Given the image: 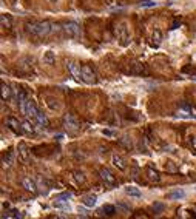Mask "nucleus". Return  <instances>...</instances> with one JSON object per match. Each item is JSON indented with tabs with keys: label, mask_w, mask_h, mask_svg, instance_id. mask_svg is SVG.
I'll use <instances>...</instances> for the list:
<instances>
[{
	"label": "nucleus",
	"mask_w": 196,
	"mask_h": 219,
	"mask_svg": "<svg viewBox=\"0 0 196 219\" xmlns=\"http://www.w3.org/2000/svg\"><path fill=\"white\" fill-rule=\"evenodd\" d=\"M25 30L28 34H31V36L42 37V36L50 34L54 30V26L50 22H31V23H26Z\"/></svg>",
	"instance_id": "1"
},
{
	"label": "nucleus",
	"mask_w": 196,
	"mask_h": 219,
	"mask_svg": "<svg viewBox=\"0 0 196 219\" xmlns=\"http://www.w3.org/2000/svg\"><path fill=\"white\" fill-rule=\"evenodd\" d=\"M117 39H119V42L122 46L130 45V42H131V34H130V30H128L125 22L117 26Z\"/></svg>",
	"instance_id": "2"
},
{
	"label": "nucleus",
	"mask_w": 196,
	"mask_h": 219,
	"mask_svg": "<svg viewBox=\"0 0 196 219\" xmlns=\"http://www.w3.org/2000/svg\"><path fill=\"white\" fill-rule=\"evenodd\" d=\"M82 80L88 85L96 84V74H94L93 68L90 65H84L82 66Z\"/></svg>",
	"instance_id": "3"
},
{
	"label": "nucleus",
	"mask_w": 196,
	"mask_h": 219,
	"mask_svg": "<svg viewBox=\"0 0 196 219\" xmlns=\"http://www.w3.org/2000/svg\"><path fill=\"white\" fill-rule=\"evenodd\" d=\"M37 111H39V108H37V105H36V102L32 100V99H28L23 114L26 116V117H30V120L34 122V120H36V114H37Z\"/></svg>",
	"instance_id": "4"
},
{
	"label": "nucleus",
	"mask_w": 196,
	"mask_h": 219,
	"mask_svg": "<svg viewBox=\"0 0 196 219\" xmlns=\"http://www.w3.org/2000/svg\"><path fill=\"white\" fill-rule=\"evenodd\" d=\"M62 30L65 32V36H68V37H77L79 36V25L76 22H66L62 25Z\"/></svg>",
	"instance_id": "5"
},
{
	"label": "nucleus",
	"mask_w": 196,
	"mask_h": 219,
	"mask_svg": "<svg viewBox=\"0 0 196 219\" xmlns=\"http://www.w3.org/2000/svg\"><path fill=\"white\" fill-rule=\"evenodd\" d=\"M100 177H102V181L107 184L108 187H116L117 185V181H116V177H114V174H111L110 170H107V168H100V171H99Z\"/></svg>",
	"instance_id": "6"
},
{
	"label": "nucleus",
	"mask_w": 196,
	"mask_h": 219,
	"mask_svg": "<svg viewBox=\"0 0 196 219\" xmlns=\"http://www.w3.org/2000/svg\"><path fill=\"white\" fill-rule=\"evenodd\" d=\"M6 125H8V128H11L12 131H14L16 134H23L25 131H23V127H22V124L19 122V119H16V117H12V116H9V117H6V122H5Z\"/></svg>",
	"instance_id": "7"
},
{
	"label": "nucleus",
	"mask_w": 196,
	"mask_h": 219,
	"mask_svg": "<svg viewBox=\"0 0 196 219\" xmlns=\"http://www.w3.org/2000/svg\"><path fill=\"white\" fill-rule=\"evenodd\" d=\"M63 122H65V127L70 130V131H77L79 130V120L76 116L73 114H66L63 117Z\"/></svg>",
	"instance_id": "8"
},
{
	"label": "nucleus",
	"mask_w": 196,
	"mask_h": 219,
	"mask_svg": "<svg viewBox=\"0 0 196 219\" xmlns=\"http://www.w3.org/2000/svg\"><path fill=\"white\" fill-rule=\"evenodd\" d=\"M66 68L76 80H82V68H79L76 62H66Z\"/></svg>",
	"instance_id": "9"
},
{
	"label": "nucleus",
	"mask_w": 196,
	"mask_h": 219,
	"mask_svg": "<svg viewBox=\"0 0 196 219\" xmlns=\"http://www.w3.org/2000/svg\"><path fill=\"white\" fill-rule=\"evenodd\" d=\"M17 150H19V156H20V161L23 164H28L30 161V151H28V147H26L25 142H20L17 145Z\"/></svg>",
	"instance_id": "10"
},
{
	"label": "nucleus",
	"mask_w": 196,
	"mask_h": 219,
	"mask_svg": "<svg viewBox=\"0 0 196 219\" xmlns=\"http://www.w3.org/2000/svg\"><path fill=\"white\" fill-rule=\"evenodd\" d=\"M22 187H23L26 191L37 193V185H36V182L32 181L31 177H23V179H22Z\"/></svg>",
	"instance_id": "11"
},
{
	"label": "nucleus",
	"mask_w": 196,
	"mask_h": 219,
	"mask_svg": "<svg viewBox=\"0 0 196 219\" xmlns=\"http://www.w3.org/2000/svg\"><path fill=\"white\" fill-rule=\"evenodd\" d=\"M97 213H99L100 216H113L114 213H116V207H114V205H111V204H105L104 207H100V208L97 210Z\"/></svg>",
	"instance_id": "12"
},
{
	"label": "nucleus",
	"mask_w": 196,
	"mask_h": 219,
	"mask_svg": "<svg viewBox=\"0 0 196 219\" xmlns=\"http://www.w3.org/2000/svg\"><path fill=\"white\" fill-rule=\"evenodd\" d=\"M111 162H113V165H114V167L120 170V171H124V170L127 168V164H125V161H124L120 156H117V154H113V157H111Z\"/></svg>",
	"instance_id": "13"
},
{
	"label": "nucleus",
	"mask_w": 196,
	"mask_h": 219,
	"mask_svg": "<svg viewBox=\"0 0 196 219\" xmlns=\"http://www.w3.org/2000/svg\"><path fill=\"white\" fill-rule=\"evenodd\" d=\"M42 60H43V63H46V65H53L54 62H56V54H54L51 50H48V51L43 53Z\"/></svg>",
	"instance_id": "14"
},
{
	"label": "nucleus",
	"mask_w": 196,
	"mask_h": 219,
	"mask_svg": "<svg viewBox=\"0 0 196 219\" xmlns=\"http://www.w3.org/2000/svg\"><path fill=\"white\" fill-rule=\"evenodd\" d=\"M185 193L182 190H173L170 193H167V199H184Z\"/></svg>",
	"instance_id": "15"
},
{
	"label": "nucleus",
	"mask_w": 196,
	"mask_h": 219,
	"mask_svg": "<svg viewBox=\"0 0 196 219\" xmlns=\"http://www.w3.org/2000/svg\"><path fill=\"white\" fill-rule=\"evenodd\" d=\"M96 202H97L96 195H88V196L84 197V205H85V207H94Z\"/></svg>",
	"instance_id": "16"
},
{
	"label": "nucleus",
	"mask_w": 196,
	"mask_h": 219,
	"mask_svg": "<svg viewBox=\"0 0 196 219\" xmlns=\"http://www.w3.org/2000/svg\"><path fill=\"white\" fill-rule=\"evenodd\" d=\"M36 122H39L42 127H46L48 125V119H46V116H45V113L43 111H37V114H36Z\"/></svg>",
	"instance_id": "17"
},
{
	"label": "nucleus",
	"mask_w": 196,
	"mask_h": 219,
	"mask_svg": "<svg viewBox=\"0 0 196 219\" xmlns=\"http://www.w3.org/2000/svg\"><path fill=\"white\" fill-rule=\"evenodd\" d=\"M45 102H46V105H48V108L53 110V111H54V110H59V108H60V105L57 104V100L54 99V97H51V96H48Z\"/></svg>",
	"instance_id": "18"
},
{
	"label": "nucleus",
	"mask_w": 196,
	"mask_h": 219,
	"mask_svg": "<svg viewBox=\"0 0 196 219\" xmlns=\"http://www.w3.org/2000/svg\"><path fill=\"white\" fill-rule=\"evenodd\" d=\"M12 161H14V151H8L3 156V165L5 167H11Z\"/></svg>",
	"instance_id": "19"
},
{
	"label": "nucleus",
	"mask_w": 196,
	"mask_h": 219,
	"mask_svg": "<svg viewBox=\"0 0 196 219\" xmlns=\"http://www.w3.org/2000/svg\"><path fill=\"white\" fill-rule=\"evenodd\" d=\"M0 22H2V26H3V28H9V26L12 25V19H11V16L2 14V16H0Z\"/></svg>",
	"instance_id": "20"
},
{
	"label": "nucleus",
	"mask_w": 196,
	"mask_h": 219,
	"mask_svg": "<svg viewBox=\"0 0 196 219\" xmlns=\"http://www.w3.org/2000/svg\"><path fill=\"white\" fill-rule=\"evenodd\" d=\"M147 176L150 177L151 181H154V182H159V181H161L159 173L156 171V170H153V168H148V170H147Z\"/></svg>",
	"instance_id": "21"
},
{
	"label": "nucleus",
	"mask_w": 196,
	"mask_h": 219,
	"mask_svg": "<svg viewBox=\"0 0 196 219\" xmlns=\"http://www.w3.org/2000/svg\"><path fill=\"white\" fill-rule=\"evenodd\" d=\"M9 97H11V88L6 84H2V99L3 100H9Z\"/></svg>",
	"instance_id": "22"
},
{
	"label": "nucleus",
	"mask_w": 196,
	"mask_h": 219,
	"mask_svg": "<svg viewBox=\"0 0 196 219\" xmlns=\"http://www.w3.org/2000/svg\"><path fill=\"white\" fill-rule=\"evenodd\" d=\"M22 127H23V131L25 133H34V125H32V120H25L22 122Z\"/></svg>",
	"instance_id": "23"
},
{
	"label": "nucleus",
	"mask_w": 196,
	"mask_h": 219,
	"mask_svg": "<svg viewBox=\"0 0 196 219\" xmlns=\"http://www.w3.org/2000/svg\"><path fill=\"white\" fill-rule=\"evenodd\" d=\"M125 193L130 195V196H133V197H141V196H142V195H141V191H139L136 187H127V188H125Z\"/></svg>",
	"instance_id": "24"
},
{
	"label": "nucleus",
	"mask_w": 196,
	"mask_h": 219,
	"mask_svg": "<svg viewBox=\"0 0 196 219\" xmlns=\"http://www.w3.org/2000/svg\"><path fill=\"white\" fill-rule=\"evenodd\" d=\"M139 6L141 8H154L156 2L154 0H142V2H139Z\"/></svg>",
	"instance_id": "25"
},
{
	"label": "nucleus",
	"mask_w": 196,
	"mask_h": 219,
	"mask_svg": "<svg viewBox=\"0 0 196 219\" xmlns=\"http://www.w3.org/2000/svg\"><path fill=\"white\" fill-rule=\"evenodd\" d=\"M71 196H73V195L70 193V191H63V193H59V195L56 196V201H68Z\"/></svg>",
	"instance_id": "26"
},
{
	"label": "nucleus",
	"mask_w": 196,
	"mask_h": 219,
	"mask_svg": "<svg viewBox=\"0 0 196 219\" xmlns=\"http://www.w3.org/2000/svg\"><path fill=\"white\" fill-rule=\"evenodd\" d=\"M54 207H56V208H63V210H70L68 201H56V202H54Z\"/></svg>",
	"instance_id": "27"
},
{
	"label": "nucleus",
	"mask_w": 196,
	"mask_h": 219,
	"mask_svg": "<svg viewBox=\"0 0 196 219\" xmlns=\"http://www.w3.org/2000/svg\"><path fill=\"white\" fill-rule=\"evenodd\" d=\"M162 42V32L159 31V30H156L153 32V43H156V45H159Z\"/></svg>",
	"instance_id": "28"
},
{
	"label": "nucleus",
	"mask_w": 196,
	"mask_h": 219,
	"mask_svg": "<svg viewBox=\"0 0 196 219\" xmlns=\"http://www.w3.org/2000/svg\"><path fill=\"white\" fill-rule=\"evenodd\" d=\"M73 176H74V179H76L79 184H84V182H85V176H84L82 171H74Z\"/></svg>",
	"instance_id": "29"
},
{
	"label": "nucleus",
	"mask_w": 196,
	"mask_h": 219,
	"mask_svg": "<svg viewBox=\"0 0 196 219\" xmlns=\"http://www.w3.org/2000/svg\"><path fill=\"white\" fill-rule=\"evenodd\" d=\"M153 210H154V213H162L164 211V204H161V202H154L153 204Z\"/></svg>",
	"instance_id": "30"
},
{
	"label": "nucleus",
	"mask_w": 196,
	"mask_h": 219,
	"mask_svg": "<svg viewBox=\"0 0 196 219\" xmlns=\"http://www.w3.org/2000/svg\"><path fill=\"white\" fill-rule=\"evenodd\" d=\"M102 134L107 136V138H114V131H113V130H108V128L102 130Z\"/></svg>",
	"instance_id": "31"
},
{
	"label": "nucleus",
	"mask_w": 196,
	"mask_h": 219,
	"mask_svg": "<svg viewBox=\"0 0 196 219\" xmlns=\"http://www.w3.org/2000/svg\"><path fill=\"white\" fill-rule=\"evenodd\" d=\"M12 219H25V213H23V211L14 210V218H12Z\"/></svg>",
	"instance_id": "32"
},
{
	"label": "nucleus",
	"mask_w": 196,
	"mask_h": 219,
	"mask_svg": "<svg viewBox=\"0 0 196 219\" xmlns=\"http://www.w3.org/2000/svg\"><path fill=\"white\" fill-rule=\"evenodd\" d=\"M53 219H66V218H65V216H54Z\"/></svg>",
	"instance_id": "33"
},
{
	"label": "nucleus",
	"mask_w": 196,
	"mask_h": 219,
	"mask_svg": "<svg viewBox=\"0 0 196 219\" xmlns=\"http://www.w3.org/2000/svg\"><path fill=\"white\" fill-rule=\"evenodd\" d=\"M48 2H50V3H56V2H57V0H48Z\"/></svg>",
	"instance_id": "34"
},
{
	"label": "nucleus",
	"mask_w": 196,
	"mask_h": 219,
	"mask_svg": "<svg viewBox=\"0 0 196 219\" xmlns=\"http://www.w3.org/2000/svg\"><path fill=\"white\" fill-rule=\"evenodd\" d=\"M77 219H86V218H84V216H80V218H77Z\"/></svg>",
	"instance_id": "35"
},
{
	"label": "nucleus",
	"mask_w": 196,
	"mask_h": 219,
	"mask_svg": "<svg viewBox=\"0 0 196 219\" xmlns=\"http://www.w3.org/2000/svg\"><path fill=\"white\" fill-rule=\"evenodd\" d=\"M192 79H193V80H196V76H193V77H192Z\"/></svg>",
	"instance_id": "36"
},
{
	"label": "nucleus",
	"mask_w": 196,
	"mask_h": 219,
	"mask_svg": "<svg viewBox=\"0 0 196 219\" xmlns=\"http://www.w3.org/2000/svg\"><path fill=\"white\" fill-rule=\"evenodd\" d=\"M50 219H53V218H50Z\"/></svg>",
	"instance_id": "37"
}]
</instances>
